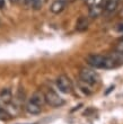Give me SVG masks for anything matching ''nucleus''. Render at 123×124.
Wrapping results in <instances>:
<instances>
[{
  "label": "nucleus",
  "mask_w": 123,
  "mask_h": 124,
  "mask_svg": "<svg viewBox=\"0 0 123 124\" xmlns=\"http://www.w3.org/2000/svg\"><path fill=\"white\" fill-rule=\"evenodd\" d=\"M66 8V2L63 0H55L51 6V11L53 14H60Z\"/></svg>",
  "instance_id": "6e6552de"
},
{
  "label": "nucleus",
  "mask_w": 123,
  "mask_h": 124,
  "mask_svg": "<svg viewBox=\"0 0 123 124\" xmlns=\"http://www.w3.org/2000/svg\"><path fill=\"white\" fill-rule=\"evenodd\" d=\"M121 16L123 17V9H122V11H121Z\"/></svg>",
  "instance_id": "f3484780"
},
{
  "label": "nucleus",
  "mask_w": 123,
  "mask_h": 124,
  "mask_svg": "<svg viewBox=\"0 0 123 124\" xmlns=\"http://www.w3.org/2000/svg\"><path fill=\"white\" fill-rule=\"evenodd\" d=\"M25 111L27 112L28 114L37 115V114H40V113L42 112V107L39 106V105L34 104V103H32L31 101H28L27 103H26V105H25Z\"/></svg>",
  "instance_id": "423d86ee"
},
{
  "label": "nucleus",
  "mask_w": 123,
  "mask_h": 124,
  "mask_svg": "<svg viewBox=\"0 0 123 124\" xmlns=\"http://www.w3.org/2000/svg\"><path fill=\"white\" fill-rule=\"evenodd\" d=\"M119 1L120 0H108L106 3V6H105V9H104V11H105V14H112L114 13L115 10H116L117 6H119Z\"/></svg>",
  "instance_id": "1a4fd4ad"
},
{
  "label": "nucleus",
  "mask_w": 123,
  "mask_h": 124,
  "mask_svg": "<svg viewBox=\"0 0 123 124\" xmlns=\"http://www.w3.org/2000/svg\"><path fill=\"white\" fill-rule=\"evenodd\" d=\"M103 13H104V8L100 6H90V8H89V16L93 17V18L100 16Z\"/></svg>",
  "instance_id": "9d476101"
},
{
  "label": "nucleus",
  "mask_w": 123,
  "mask_h": 124,
  "mask_svg": "<svg viewBox=\"0 0 123 124\" xmlns=\"http://www.w3.org/2000/svg\"><path fill=\"white\" fill-rule=\"evenodd\" d=\"M55 82H57V87L61 93H63V94H71L72 93L74 86H72V82L68 76L60 75L57 78Z\"/></svg>",
  "instance_id": "20e7f679"
},
{
  "label": "nucleus",
  "mask_w": 123,
  "mask_h": 124,
  "mask_svg": "<svg viewBox=\"0 0 123 124\" xmlns=\"http://www.w3.org/2000/svg\"><path fill=\"white\" fill-rule=\"evenodd\" d=\"M0 101L5 104H10L13 101V93L9 88H3L0 92Z\"/></svg>",
  "instance_id": "0eeeda50"
},
{
  "label": "nucleus",
  "mask_w": 123,
  "mask_h": 124,
  "mask_svg": "<svg viewBox=\"0 0 123 124\" xmlns=\"http://www.w3.org/2000/svg\"><path fill=\"white\" fill-rule=\"evenodd\" d=\"M10 117V114L8 112H6L5 109L0 107V120H8Z\"/></svg>",
  "instance_id": "ddd939ff"
},
{
  "label": "nucleus",
  "mask_w": 123,
  "mask_h": 124,
  "mask_svg": "<svg viewBox=\"0 0 123 124\" xmlns=\"http://www.w3.org/2000/svg\"><path fill=\"white\" fill-rule=\"evenodd\" d=\"M115 50L119 51V52H123V39L120 43H117V45L115 46Z\"/></svg>",
  "instance_id": "4468645a"
},
{
  "label": "nucleus",
  "mask_w": 123,
  "mask_h": 124,
  "mask_svg": "<svg viewBox=\"0 0 123 124\" xmlns=\"http://www.w3.org/2000/svg\"><path fill=\"white\" fill-rule=\"evenodd\" d=\"M79 78L82 82L87 84L88 86H96L99 84V80H100V77L96 71L91 70V69H88V68H82L80 69L79 71Z\"/></svg>",
  "instance_id": "f03ea898"
},
{
  "label": "nucleus",
  "mask_w": 123,
  "mask_h": 124,
  "mask_svg": "<svg viewBox=\"0 0 123 124\" xmlns=\"http://www.w3.org/2000/svg\"><path fill=\"white\" fill-rule=\"evenodd\" d=\"M86 61L94 69H113L119 65L110 55L102 54H90L86 58Z\"/></svg>",
  "instance_id": "f257e3e1"
},
{
  "label": "nucleus",
  "mask_w": 123,
  "mask_h": 124,
  "mask_svg": "<svg viewBox=\"0 0 123 124\" xmlns=\"http://www.w3.org/2000/svg\"><path fill=\"white\" fill-rule=\"evenodd\" d=\"M44 2H45V0H32L31 1V7L34 10H40L43 7Z\"/></svg>",
  "instance_id": "f8f14e48"
},
{
  "label": "nucleus",
  "mask_w": 123,
  "mask_h": 124,
  "mask_svg": "<svg viewBox=\"0 0 123 124\" xmlns=\"http://www.w3.org/2000/svg\"><path fill=\"white\" fill-rule=\"evenodd\" d=\"M5 7H6V0H0V9L3 10Z\"/></svg>",
  "instance_id": "2eb2a0df"
},
{
  "label": "nucleus",
  "mask_w": 123,
  "mask_h": 124,
  "mask_svg": "<svg viewBox=\"0 0 123 124\" xmlns=\"http://www.w3.org/2000/svg\"><path fill=\"white\" fill-rule=\"evenodd\" d=\"M9 1H10V2H11V3H15V2H17L18 0H9Z\"/></svg>",
  "instance_id": "dca6fc26"
},
{
  "label": "nucleus",
  "mask_w": 123,
  "mask_h": 124,
  "mask_svg": "<svg viewBox=\"0 0 123 124\" xmlns=\"http://www.w3.org/2000/svg\"><path fill=\"white\" fill-rule=\"evenodd\" d=\"M122 39H123V37H122Z\"/></svg>",
  "instance_id": "a211bd4d"
},
{
  "label": "nucleus",
  "mask_w": 123,
  "mask_h": 124,
  "mask_svg": "<svg viewBox=\"0 0 123 124\" xmlns=\"http://www.w3.org/2000/svg\"><path fill=\"white\" fill-rule=\"evenodd\" d=\"M28 101H31L32 103H34V104L39 105V106H41L42 107L43 105L45 104V97H44V93L41 92V90H37V92H35L34 94L31 96V98H29Z\"/></svg>",
  "instance_id": "39448f33"
},
{
  "label": "nucleus",
  "mask_w": 123,
  "mask_h": 124,
  "mask_svg": "<svg viewBox=\"0 0 123 124\" xmlns=\"http://www.w3.org/2000/svg\"><path fill=\"white\" fill-rule=\"evenodd\" d=\"M44 97H45V103L52 107H61L65 104L63 98L52 88H48V90L44 93Z\"/></svg>",
  "instance_id": "7ed1b4c3"
},
{
  "label": "nucleus",
  "mask_w": 123,
  "mask_h": 124,
  "mask_svg": "<svg viewBox=\"0 0 123 124\" xmlns=\"http://www.w3.org/2000/svg\"><path fill=\"white\" fill-rule=\"evenodd\" d=\"M110 56L114 61L116 62L117 65L123 64V52H119V51H114L112 54H110Z\"/></svg>",
  "instance_id": "9b49d317"
}]
</instances>
